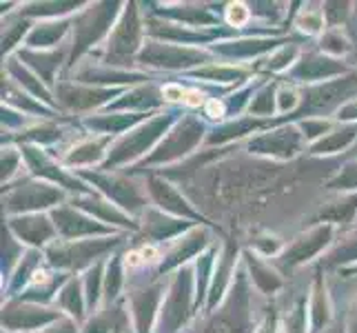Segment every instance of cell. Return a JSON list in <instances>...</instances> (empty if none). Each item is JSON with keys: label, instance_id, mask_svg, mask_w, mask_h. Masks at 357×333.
Returning a JSON list of instances; mask_svg holds the SVG:
<instances>
[{"label": "cell", "instance_id": "obj_1", "mask_svg": "<svg viewBox=\"0 0 357 333\" xmlns=\"http://www.w3.org/2000/svg\"><path fill=\"white\" fill-rule=\"evenodd\" d=\"M182 118L180 111L169 109L165 114H155L151 118H146L144 122H140L138 127H133L131 131L122 133L116 138L114 147L109 149V156L105 160V165L100 169L112 171L116 167H125L131 163H138V160L146 158V154H151L155 147L160 145V140L169 133V129L176 125V122Z\"/></svg>", "mask_w": 357, "mask_h": 333}, {"label": "cell", "instance_id": "obj_2", "mask_svg": "<svg viewBox=\"0 0 357 333\" xmlns=\"http://www.w3.org/2000/svg\"><path fill=\"white\" fill-rule=\"evenodd\" d=\"M125 7L122 3H93L87 5L80 14L73 18V47L69 65H76L80 56H84L91 47H96L102 38H109V34L116 27V22Z\"/></svg>", "mask_w": 357, "mask_h": 333}, {"label": "cell", "instance_id": "obj_3", "mask_svg": "<svg viewBox=\"0 0 357 333\" xmlns=\"http://www.w3.org/2000/svg\"><path fill=\"white\" fill-rule=\"evenodd\" d=\"M122 242V236L112 238H87V240H56L45 249L47 262L60 274H73V271L91 269L100 262L109 251H114Z\"/></svg>", "mask_w": 357, "mask_h": 333}, {"label": "cell", "instance_id": "obj_4", "mask_svg": "<svg viewBox=\"0 0 357 333\" xmlns=\"http://www.w3.org/2000/svg\"><path fill=\"white\" fill-rule=\"evenodd\" d=\"M144 22L140 20V11L135 3H127L122 14L107 38L105 47V63L107 67L131 65L144 47Z\"/></svg>", "mask_w": 357, "mask_h": 333}, {"label": "cell", "instance_id": "obj_5", "mask_svg": "<svg viewBox=\"0 0 357 333\" xmlns=\"http://www.w3.org/2000/svg\"><path fill=\"white\" fill-rule=\"evenodd\" d=\"M195 271L191 267H182L176 271L174 280L169 282V289L165 293L162 309H160L158 331L160 333H178L189 323L198 298H195Z\"/></svg>", "mask_w": 357, "mask_h": 333}, {"label": "cell", "instance_id": "obj_6", "mask_svg": "<svg viewBox=\"0 0 357 333\" xmlns=\"http://www.w3.org/2000/svg\"><path fill=\"white\" fill-rule=\"evenodd\" d=\"M204 122L195 116H182L174 127L169 129L155 149L146 156L140 167H160V165H171L178 163L184 156L193 154L204 140Z\"/></svg>", "mask_w": 357, "mask_h": 333}, {"label": "cell", "instance_id": "obj_7", "mask_svg": "<svg viewBox=\"0 0 357 333\" xmlns=\"http://www.w3.org/2000/svg\"><path fill=\"white\" fill-rule=\"evenodd\" d=\"M65 200V193L60 187L45 180H22L18 184H7V193H3L5 214L11 216H27V214H43L54 212L60 202Z\"/></svg>", "mask_w": 357, "mask_h": 333}, {"label": "cell", "instance_id": "obj_8", "mask_svg": "<svg viewBox=\"0 0 357 333\" xmlns=\"http://www.w3.org/2000/svg\"><path fill=\"white\" fill-rule=\"evenodd\" d=\"M213 54L200 47H184L162 40H146L142 52L135 58V63L151 67V69H165V71H184L189 73L198 67L211 63Z\"/></svg>", "mask_w": 357, "mask_h": 333}, {"label": "cell", "instance_id": "obj_9", "mask_svg": "<svg viewBox=\"0 0 357 333\" xmlns=\"http://www.w3.org/2000/svg\"><path fill=\"white\" fill-rule=\"evenodd\" d=\"M78 178L93 184V191L105 195L107 200H112L116 207H120L122 212H127L129 216L144 214L146 209H149L140 187L133 180H129L127 176H118V174H112V171H105V169H96V171L80 169Z\"/></svg>", "mask_w": 357, "mask_h": 333}, {"label": "cell", "instance_id": "obj_10", "mask_svg": "<svg viewBox=\"0 0 357 333\" xmlns=\"http://www.w3.org/2000/svg\"><path fill=\"white\" fill-rule=\"evenodd\" d=\"M204 333H255L249 320V293H246L244 274H238L233 280L229 295L222 306L208 318Z\"/></svg>", "mask_w": 357, "mask_h": 333}, {"label": "cell", "instance_id": "obj_11", "mask_svg": "<svg viewBox=\"0 0 357 333\" xmlns=\"http://www.w3.org/2000/svg\"><path fill=\"white\" fill-rule=\"evenodd\" d=\"M304 145L306 140L298 122H287V125H280L246 140V151L268 160H293L304 151Z\"/></svg>", "mask_w": 357, "mask_h": 333}, {"label": "cell", "instance_id": "obj_12", "mask_svg": "<svg viewBox=\"0 0 357 333\" xmlns=\"http://www.w3.org/2000/svg\"><path fill=\"white\" fill-rule=\"evenodd\" d=\"M333 236H335V225H328V222L313 225L309 231L300 233V236L278 256V267L291 271L295 267L311 262L313 258H317L324 249H328V246L333 244Z\"/></svg>", "mask_w": 357, "mask_h": 333}, {"label": "cell", "instance_id": "obj_13", "mask_svg": "<svg viewBox=\"0 0 357 333\" xmlns=\"http://www.w3.org/2000/svg\"><path fill=\"white\" fill-rule=\"evenodd\" d=\"M52 216L58 238L63 240H87V238H112L118 236L116 227H107L102 222H98L89 214L80 212L76 207L60 205L54 212H49Z\"/></svg>", "mask_w": 357, "mask_h": 333}, {"label": "cell", "instance_id": "obj_14", "mask_svg": "<svg viewBox=\"0 0 357 333\" xmlns=\"http://www.w3.org/2000/svg\"><path fill=\"white\" fill-rule=\"evenodd\" d=\"M20 151H22V158H24V163H27V167H29L33 178L45 180V182H52V184H56V187H65L69 191H76V195L91 193L93 191L91 187H87V184H84L82 178H78V174L71 176L67 169L60 167L56 160L43 149V147L22 145Z\"/></svg>", "mask_w": 357, "mask_h": 333}, {"label": "cell", "instance_id": "obj_15", "mask_svg": "<svg viewBox=\"0 0 357 333\" xmlns=\"http://www.w3.org/2000/svg\"><path fill=\"white\" fill-rule=\"evenodd\" d=\"M65 313L60 309H49L45 304L24 302V300H9L3 306V329L7 333H29L40 331L54 325Z\"/></svg>", "mask_w": 357, "mask_h": 333}, {"label": "cell", "instance_id": "obj_16", "mask_svg": "<svg viewBox=\"0 0 357 333\" xmlns=\"http://www.w3.org/2000/svg\"><path fill=\"white\" fill-rule=\"evenodd\" d=\"M146 191H149L151 202L155 205V209H160V212L182 218V220H189L193 225L206 222V218L187 200V195H184L176 184H171L167 178L149 174V178H146Z\"/></svg>", "mask_w": 357, "mask_h": 333}, {"label": "cell", "instance_id": "obj_17", "mask_svg": "<svg viewBox=\"0 0 357 333\" xmlns=\"http://www.w3.org/2000/svg\"><path fill=\"white\" fill-rule=\"evenodd\" d=\"M129 309L133 320L135 333H153V327L160 320V309L165 300V285L162 282H151L140 289H133L129 295Z\"/></svg>", "mask_w": 357, "mask_h": 333}, {"label": "cell", "instance_id": "obj_18", "mask_svg": "<svg viewBox=\"0 0 357 333\" xmlns=\"http://www.w3.org/2000/svg\"><path fill=\"white\" fill-rule=\"evenodd\" d=\"M349 65L344 63L342 58L326 56L322 52H313V54H304L295 67L289 71V80L291 82H306V84H322L331 82V78L337 76H347Z\"/></svg>", "mask_w": 357, "mask_h": 333}, {"label": "cell", "instance_id": "obj_19", "mask_svg": "<svg viewBox=\"0 0 357 333\" xmlns=\"http://www.w3.org/2000/svg\"><path fill=\"white\" fill-rule=\"evenodd\" d=\"M7 229L31 249H47L49 244L58 240V231L52 216L47 214H27L7 218Z\"/></svg>", "mask_w": 357, "mask_h": 333}, {"label": "cell", "instance_id": "obj_20", "mask_svg": "<svg viewBox=\"0 0 357 333\" xmlns=\"http://www.w3.org/2000/svg\"><path fill=\"white\" fill-rule=\"evenodd\" d=\"M58 103L69 111H89L102 105H112V98H120V87H93V84H73V82H60L58 84Z\"/></svg>", "mask_w": 357, "mask_h": 333}, {"label": "cell", "instance_id": "obj_21", "mask_svg": "<svg viewBox=\"0 0 357 333\" xmlns=\"http://www.w3.org/2000/svg\"><path fill=\"white\" fill-rule=\"evenodd\" d=\"M71 207H76V209H80V212L89 214L91 218H96L98 222H102V225H107V227L131 229V231L140 229V225L133 220V216H129L127 212H122L120 207H116L112 200H107L105 195H100L98 191L73 195Z\"/></svg>", "mask_w": 357, "mask_h": 333}, {"label": "cell", "instance_id": "obj_22", "mask_svg": "<svg viewBox=\"0 0 357 333\" xmlns=\"http://www.w3.org/2000/svg\"><path fill=\"white\" fill-rule=\"evenodd\" d=\"M208 244V231L200 229V227H193L189 233H184L182 238H178L171 249L162 256L158 267V274H169V271H178L182 267H187V262L195 256H202V249Z\"/></svg>", "mask_w": 357, "mask_h": 333}, {"label": "cell", "instance_id": "obj_23", "mask_svg": "<svg viewBox=\"0 0 357 333\" xmlns=\"http://www.w3.org/2000/svg\"><path fill=\"white\" fill-rule=\"evenodd\" d=\"M195 225L189 220H182L176 216H169L160 209L149 207L142 216V233L151 242H167V240H178L184 233H189Z\"/></svg>", "mask_w": 357, "mask_h": 333}, {"label": "cell", "instance_id": "obj_24", "mask_svg": "<svg viewBox=\"0 0 357 333\" xmlns=\"http://www.w3.org/2000/svg\"><path fill=\"white\" fill-rule=\"evenodd\" d=\"M114 142H116L114 135H91V138H84L73 145L65 154L63 163L65 167H76L78 171L82 167H91V165L102 167Z\"/></svg>", "mask_w": 357, "mask_h": 333}, {"label": "cell", "instance_id": "obj_25", "mask_svg": "<svg viewBox=\"0 0 357 333\" xmlns=\"http://www.w3.org/2000/svg\"><path fill=\"white\" fill-rule=\"evenodd\" d=\"M155 7L158 9H153V16H162L169 22H178L191 29L218 27V22H220V18L204 5L184 3V5H155Z\"/></svg>", "mask_w": 357, "mask_h": 333}, {"label": "cell", "instance_id": "obj_26", "mask_svg": "<svg viewBox=\"0 0 357 333\" xmlns=\"http://www.w3.org/2000/svg\"><path fill=\"white\" fill-rule=\"evenodd\" d=\"M236 260H238V246L229 242L222 251H220V258L215 262V271H213V282L211 289H208L206 295V311H215V306L220 302H225L227 291L233 285V269H236Z\"/></svg>", "mask_w": 357, "mask_h": 333}, {"label": "cell", "instance_id": "obj_27", "mask_svg": "<svg viewBox=\"0 0 357 333\" xmlns=\"http://www.w3.org/2000/svg\"><path fill=\"white\" fill-rule=\"evenodd\" d=\"M144 114H127V111H114V114H100V116H87L82 120V125L93 135H116L127 133L133 127H138L140 122H144Z\"/></svg>", "mask_w": 357, "mask_h": 333}, {"label": "cell", "instance_id": "obj_28", "mask_svg": "<svg viewBox=\"0 0 357 333\" xmlns=\"http://www.w3.org/2000/svg\"><path fill=\"white\" fill-rule=\"evenodd\" d=\"M244 262L249 267V274L253 280V287L264 293V295H273L278 293L282 287H284V278L280 276V271L275 267H271V262L262 260V256L253 251V249H246L244 253Z\"/></svg>", "mask_w": 357, "mask_h": 333}, {"label": "cell", "instance_id": "obj_29", "mask_svg": "<svg viewBox=\"0 0 357 333\" xmlns=\"http://www.w3.org/2000/svg\"><path fill=\"white\" fill-rule=\"evenodd\" d=\"M165 103L162 89L153 87V84H144V87H133L127 94H122L116 103H112L107 109L112 111H127V114H144L158 105Z\"/></svg>", "mask_w": 357, "mask_h": 333}, {"label": "cell", "instance_id": "obj_30", "mask_svg": "<svg viewBox=\"0 0 357 333\" xmlns=\"http://www.w3.org/2000/svg\"><path fill=\"white\" fill-rule=\"evenodd\" d=\"M333 318V304H331V295L324 285L322 269L317 271L311 285V298H309V327L311 333H322V329Z\"/></svg>", "mask_w": 357, "mask_h": 333}, {"label": "cell", "instance_id": "obj_31", "mask_svg": "<svg viewBox=\"0 0 357 333\" xmlns=\"http://www.w3.org/2000/svg\"><path fill=\"white\" fill-rule=\"evenodd\" d=\"M73 27V20L60 18V20H45L33 24L27 40H24V49H33V52H52L60 40L65 38L67 31Z\"/></svg>", "mask_w": 357, "mask_h": 333}, {"label": "cell", "instance_id": "obj_32", "mask_svg": "<svg viewBox=\"0 0 357 333\" xmlns=\"http://www.w3.org/2000/svg\"><path fill=\"white\" fill-rule=\"evenodd\" d=\"M18 60H22V65L31 69L47 87L56 82V73L63 67L65 52H33V49H20L16 54Z\"/></svg>", "mask_w": 357, "mask_h": 333}, {"label": "cell", "instance_id": "obj_33", "mask_svg": "<svg viewBox=\"0 0 357 333\" xmlns=\"http://www.w3.org/2000/svg\"><path fill=\"white\" fill-rule=\"evenodd\" d=\"M275 45H287L282 40L273 38H240V40H227L213 47V54L225 56L229 60H253L257 56L266 54L268 49H273Z\"/></svg>", "mask_w": 357, "mask_h": 333}, {"label": "cell", "instance_id": "obj_34", "mask_svg": "<svg viewBox=\"0 0 357 333\" xmlns=\"http://www.w3.org/2000/svg\"><path fill=\"white\" fill-rule=\"evenodd\" d=\"M142 80H149V76H144V73H135V71H120L118 67H102V69L87 67L78 73L80 84H93V87L114 84V87L122 89V84H138Z\"/></svg>", "mask_w": 357, "mask_h": 333}, {"label": "cell", "instance_id": "obj_35", "mask_svg": "<svg viewBox=\"0 0 357 333\" xmlns=\"http://www.w3.org/2000/svg\"><path fill=\"white\" fill-rule=\"evenodd\" d=\"M7 73L18 87L27 89L29 96H33L36 101H40L43 105H54V96L47 89V84L36 76L31 69H27L22 63H18V58H7Z\"/></svg>", "mask_w": 357, "mask_h": 333}, {"label": "cell", "instance_id": "obj_36", "mask_svg": "<svg viewBox=\"0 0 357 333\" xmlns=\"http://www.w3.org/2000/svg\"><path fill=\"white\" fill-rule=\"evenodd\" d=\"M266 125H271V120H262V118H253V116H242L236 120H229L225 125H220L213 133L206 135V145H225L231 140H238L249 135L253 131H260Z\"/></svg>", "mask_w": 357, "mask_h": 333}, {"label": "cell", "instance_id": "obj_37", "mask_svg": "<svg viewBox=\"0 0 357 333\" xmlns=\"http://www.w3.org/2000/svg\"><path fill=\"white\" fill-rule=\"evenodd\" d=\"M253 73L251 67L244 65H220V63H208L204 67H198L189 71L187 76L191 78H200L206 82H218V84H240L244 80H249Z\"/></svg>", "mask_w": 357, "mask_h": 333}, {"label": "cell", "instance_id": "obj_38", "mask_svg": "<svg viewBox=\"0 0 357 333\" xmlns=\"http://www.w3.org/2000/svg\"><path fill=\"white\" fill-rule=\"evenodd\" d=\"M56 304H58L60 311H63L65 316H69V318H73L76 323H82V320L87 318V313H89L82 282L78 278H73V276L65 282V287L60 289Z\"/></svg>", "mask_w": 357, "mask_h": 333}, {"label": "cell", "instance_id": "obj_39", "mask_svg": "<svg viewBox=\"0 0 357 333\" xmlns=\"http://www.w3.org/2000/svg\"><path fill=\"white\" fill-rule=\"evenodd\" d=\"M357 212V193H342L340 198L326 202L315 216V225L328 222V225H344L351 222Z\"/></svg>", "mask_w": 357, "mask_h": 333}, {"label": "cell", "instance_id": "obj_40", "mask_svg": "<svg viewBox=\"0 0 357 333\" xmlns=\"http://www.w3.org/2000/svg\"><path fill=\"white\" fill-rule=\"evenodd\" d=\"M357 138V125H344L340 129H333L326 133L322 140H317L311 145L309 154L311 156H333L337 151H344L347 147H351Z\"/></svg>", "mask_w": 357, "mask_h": 333}, {"label": "cell", "instance_id": "obj_41", "mask_svg": "<svg viewBox=\"0 0 357 333\" xmlns=\"http://www.w3.org/2000/svg\"><path fill=\"white\" fill-rule=\"evenodd\" d=\"M122 287H125V258L120 253H114L105 267V293H102L105 306L116 304Z\"/></svg>", "mask_w": 357, "mask_h": 333}, {"label": "cell", "instance_id": "obj_42", "mask_svg": "<svg viewBox=\"0 0 357 333\" xmlns=\"http://www.w3.org/2000/svg\"><path fill=\"white\" fill-rule=\"evenodd\" d=\"M3 105L7 107H14L16 111H20L22 116H52V109L45 107L40 101H36L33 96L24 94L16 87H11V84L7 82V87H3Z\"/></svg>", "mask_w": 357, "mask_h": 333}, {"label": "cell", "instance_id": "obj_43", "mask_svg": "<svg viewBox=\"0 0 357 333\" xmlns=\"http://www.w3.org/2000/svg\"><path fill=\"white\" fill-rule=\"evenodd\" d=\"M357 265V231L349 233L337 246H333V251H328V256L322 258L319 269H347Z\"/></svg>", "mask_w": 357, "mask_h": 333}, {"label": "cell", "instance_id": "obj_44", "mask_svg": "<svg viewBox=\"0 0 357 333\" xmlns=\"http://www.w3.org/2000/svg\"><path fill=\"white\" fill-rule=\"evenodd\" d=\"M105 262H96L91 269H87V274L82 278V289H84V298H87L89 313H96L98 306L102 302V293H105Z\"/></svg>", "mask_w": 357, "mask_h": 333}, {"label": "cell", "instance_id": "obj_45", "mask_svg": "<svg viewBox=\"0 0 357 333\" xmlns=\"http://www.w3.org/2000/svg\"><path fill=\"white\" fill-rule=\"evenodd\" d=\"M302 52L298 45H282L278 52H273L268 56L266 63L260 65L262 71H268V73H282V71H291L295 67V63L300 60Z\"/></svg>", "mask_w": 357, "mask_h": 333}, {"label": "cell", "instance_id": "obj_46", "mask_svg": "<svg viewBox=\"0 0 357 333\" xmlns=\"http://www.w3.org/2000/svg\"><path fill=\"white\" fill-rule=\"evenodd\" d=\"M84 7L82 3H29L20 9V16L29 18V16H40L45 20H58V16H65L71 14Z\"/></svg>", "mask_w": 357, "mask_h": 333}, {"label": "cell", "instance_id": "obj_47", "mask_svg": "<svg viewBox=\"0 0 357 333\" xmlns=\"http://www.w3.org/2000/svg\"><path fill=\"white\" fill-rule=\"evenodd\" d=\"M278 111V91H275V84H264V87L255 94V98L249 103V114L253 118H266L271 120L273 114Z\"/></svg>", "mask_w": 357, "mask_h": 333}, {"label": "cell", "instance_id": "obj_48", "mask_svg": "<svg viewBox=\"0 0 357 333\" xmlns=\"http://www.w3.org/2000/svg\"><path fill=\"white\" fill-rule=\"evenodd\" d=\"M31 27H33V24H29V20L24 18V16L9 18L3 24V56H9L11 49H14L16 45H20L22 38L27 40Z\"/></svg>", "mask_w": 357, "mask_h": 333}, {"label": "cell", "instance_id": "obj_49", "mask_svg": "<svg viewBox=\"0 0 357 333\" xmlns=\"http://www.w3.org/2000/svg\"><path fill=\"white\" fill-rule=\"evenodd\" d=\"M293 24L306 36H319V34H324V24H326L324 11L304 5V9H300L298 14H295Z\"/></svg>", "mask_w": 357, "mask_h": 333}, {"label": "cell", "instance_id": "obj_50", "mask_svg": "<svg viewBox=\"0 0 357 333\" xmlns=\"http://www.w3.org/2000/svg\"><path fill=\"white\" fill-rule=\"evenodd\" d=\"M351 49H353V45L347 36L342 34V29H328L322 34V38H319V52L326 56L342 58V56H347Z\"/></svg>", "mask_w": 357, "mask_h": 333}, {"label": "cell", "instance_id": "obj_51", "mask_svg": "<svg viewBox=\"0 0 357 333\" xmlns=\"http://www.w3.org/2000/svg\"><path fill=\"white\" fill-rule=\"evenodd\" d=\"M326 189L342 191V193H357V160H349V163L326 182Z\"/></svg>", "mask_w": 357, "mask_h": 333}, {"label": "cell", "instance_id": "obj_52", "mask_svg": "<svg viewBox=\"0 0 357 333\" xmlns=\"http://www.w3.org/2000/svg\"><path fill=\"white\" fill-rule=\"evenodd\" d=\"M298 127L304 135L306 142L315 145L317 140H322L326 133L333 131V122L326 120V118H317V116H311V118H302L298 120Z\"/></svg>", "mask_w": 357, "mask_h": 333}, {"label": "cell", "instance_id": "obj_53", "mask_svg": "<svg viewBox=\"0 0 357 333\" xmlns=\"http://www.w3.org/2000/svg\"><path fill=\"white\" fill-rule=\"evenodd\" d=\"M60 138H63V131H60V127L49 125V122H45V125H38V127H31L27 131H22L24 145H33V147L52 145V142H56Z\"/></svg>", "mask_w": 357, "mask_h": 333}, {"label": "cell", "instance_id": "obj_54", "mask_svg": "<svg viewBox=\"0 0 357 333\" xmlns=\"http://www.w3.org/2000/svg\"><path fill=\"white\" fill-rule=\"evenodd\" d=\"M284 333H311L309 331V304L306 298H298L293 304V309L287 316L284 323Z\"/></svg>", "mask_w": 357, "mask_h": 333}, {"label": "cell", "instance_id": "obj_55", "mask_svg": "<svg viewBox=\"0 0 357 333\" xmlns=\"http://www.w3.org/2000/svg\"><path fill=\"white\" fill-rule=\"evenodd\" d=\"M302 105V94L293 82H282L278 87V114H295Z\"/></svg>", "mask_w": 357, "mask_h": 333}, {"label": "cell", "instance_id": "obj_56", "mask_svg": "<svg viewBox=\"0 0 357 333\" xmlns=\"http://www.w3.org/2000/svg\"><path fill=\"white\" fill-rule=\"evenodd\" d=\"M22 151L16 149V147H3V187L16 178V174L22 167Z\"/></svg>", "mask_w": 357, "mask_h": 333}, {"label": "cell", "instance_id": "obj_57", "mask_svg": "<svg viewBox=\"0 0 357 333\" xmlns=\"http://www.w3.org/2000/svg\"><path fill=\"white\" fill-rule=\"evenodd\" d=\"M351 3H324L322 11H324V20L331 29H340V24L347 22V18L351 16Z\"/></svg>", "mask_w": 357, "mask_h": 333}, {"label": "cell", "instance_id": "obj_58", "mask_svg": "<svg viewBox=\"0 0 357 333\" xmlns=\"http://www.w3.org/2000/svg\"><path fill=\"white\" fill-rule=\"evenodd\" d=\"M225 16H227V22L231 24V27H244L246 22H249L251 18V9L249 5H244V3H229L227 9H225Z\"/></svg>", "mask_w": 357, "mask_h": 333}, {"label": "cell", "instance_id": "obj_59", "mask_svg": "<svg viewBox=\"0 0 357 333\" xmlns=\"http://www.w3.org/2000/svg\"><path fill=\"white\" fill-rule=\"evenodd\" d=\"M40 333H80L78 323L69 316H63L60 320H56L54 325H49L47 329H43Z\"/></svg>", "mask_w": 357, "mask_h": 333}, {"label": "cell", "instance_id": "obj_60", "mask_svg": "<svg viewBox=\"0 0 357 333\" xmlns=\"http://www.w3.org/2000/svg\"><path fill=\"white\" fill-rule=\"evenodd\" d=\"M337 122H347V125H357V98L347 101L335 114Z\"/></svg>", "mask_w": 357, "mask_h": 333}, {"label": "cell", "instance_id": "obj_61", "mask_svg": "<svg viewBox=\"0 0 357 333\" xmlns=\"http://www.w3.org/2000/svg\"><path fill=\"white\" fill-rule=\"evenodd\" d=\"M278 327H280V320L275 316V309L271 306V309L266 311V316L262 318L260 327L255 329V333H278Z\"/></svg>", "mask_w": 357, "mask_h": 333}, {"label": "cell", "instance_id": "obj_62", "mask_svg": "<svg viewBox=\"0 0 357 333\" xmlns=\"http://www.w3.org/2000/svg\"><path fill=\"white\" fill-rule=\"evenodd\" d=\"M347 333H357V298L349 304V311H347Z\"/></svg>", "mask_w": 357, "mask_h": 333}, {"label": "cell", "instance_id": "obj_63", "mask_svg": "<svg viewBox=\"0 0 357 333\" xmlns=\"http://www.w3.org/2000/svg\"><path fill=\"white\" fill-rule=\"evenodd\" d=\"M184 105H189V107H200L204 105V94L198 91V89H189L187 94H184Z\"/></svg>", "mask_w": 357, "mask_h": 333}, {"label": "cell", "instance_id": "obj_64", "mask_svg": "<svg viewBox=\"0 0 357 333\" xmlns=\"http://www.w3.org/2000/svg\"><path fill=\"white\" fill-rule=\"evenodd\" d=\"M340 276H357V265L347 267V269H340Z\"/></svg>", "mask_w": 357, "mask_h": 333}]
</instances>
